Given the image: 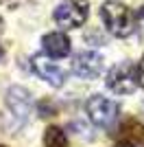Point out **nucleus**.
Instances as JSON below:
<instances>
[{"label": "nucleus", "mask_w": 144, "mask_h": 147, "mask_svg": "<svg viewBox=\"0 0 144 147\" xmlns=\"http://www.w3.org/2000/svg\"><path fill=\"white\" fill-rule=\"evenodd\" d=\"M72 70H74V75L83 77V79H96L103 73V55L96 51L77 53L72 59Z\"/></svg>", "instance_id": "5"}, {"label": "nucleus", "mask_w": 144, "mask_h": 147, "mask_svg": "<svg viewBox=\"0 0 144 147\" xmlns=\"http://www.w3.org/2000/svg\"><path fill=\"white\" fill-rule=\"evenodd\" d=\"M85 112H87V117H90V121L94 125L109 129L118 119L120 108L116 101H109V99L101 97V94H92L87 99V103H85Z\"/></svg>", "instance_id": "2"}, {"label": "nucleus", "mask_w": 144, "mask_h": 147, "mask_svg": "<svg viewBox=\"0 0 144 147\" xmlns=\"http://www.w3.org/2000/svg\"><path fill=\"white\" fill-rule=\"evenodd\" d=\"M0 147H7V145H0Z\"/></svg>", "instance_id": "16"}, {"label": "nucleus", "mask_w": 144, "mask_h": 147, "mask_svg": "<svg viewBox=\"0 0 144 147\" xmlns=\"http://www.w3.org/2000/svg\"><path fill=\"white\" fill-rule=\"evenodd\" d=\"M44 147H68L66 132L61 127H57V125H50L44 132Z\"/></svg>", "instance_id": "10"}, {"label": "nucleus", "mask_w": 144, "mask_h": 147, "mask_svg": "<svg viewBox=\"0 0 144 147\" xmlns=\"http://www.w3.org/2000/svg\"><path fill=\"white\" fill-rule=\"evenodd\" d=\"M55 114V108H53V103H50V101H42V103H39V117H53Z\"/></svg>", "instance_id": "11"}, {"label": "nucleus", "mask_w": 144, "mask_h": 147, "mask_svg": "<svg viewBox=\"0 0 144 147\" xmlns=\"http://www.w3.org/2000/svg\"><path fill=\"white\" fill-rule=\"evenodd\" d=\"M140 18L144 20V7H142V9H140Z\"/></svg>", "instance_id": "14"}, {"label": "nucleus", "mask_w": 144, "mask_h": 147, "mask_svg": "<svg viewBox=\"0 0 144 147\" xmlns=\"http://www.w3.org/2000/svg\"><path fill=\"white\" fill-rule=\"evenodd\" d=\"M101 18L116 37H129L133 33V16L120 0H105L101 7Z\"/></svg>", "instance_id": "1"}, {"label": "nucleus", "mask_w": 144, "mask_h": 147, "mask_svg": "<svg viewBox=\"0 0 144 147\" xmlns=\"http://www.w3.org/2000/svg\"><path fill=\"white\" fill-rule=\"evenodd\" d=\"M87 0H63L55 9L53 18L61 29H79L87 20Z\"/></svg>", "instance_id": "3"}, {"label": "nucleus", "mask_w": 144, "mask_h": 147, "mask_svg": "<svg viewBox=\"0 0 144 147\" xmlns=\"http://www.w3.org/2000/svg\"><path fill=\"white\" fill-rule=\"evenodd\" d=\"M2 55H5V49H2V44H0V59H2Z\"/></svg>", "instance_id": "13"}, {"label": "nucleus", "mask_w": 144, "mask_h": 147, "mask_svg": "<svg viewBox=\"0 0 144 147\" xmlns=\"http://www.w3.org/2000/svg\"><path fill=\"white\" fill-rule=\"evenodd\" d=\"M7 108L11 110V114L18 121H26V117L31 114V105H33V99H31V92L22 86H11L7 92Z\"/></svg>", "instance_id": "6"}, {"label": "nucleus", "mask_w": 144, "mask_h": 147, "mask_svg": "<svg viewBox=\"0 0 144 147\" xmlns=\"http://www.w3.org/2000/svg\"><path fill=\"white\" fill-rule=\"evenodd\" d=\"M135 84H138L140 88H144V59L138 64V68H135Z\"/></svg>", "instance_id": "12"}, {"label": "nucleus", "mask_w": 144, "mask_h": 147, "mask_svg": "<svg viewBox=\"0 0 144 147\" xmlns=\"http://www.w3.org/2000/svg\"><path fill=\"white\" fill-rule=\"evenodd\" d=\"M42 46L46 51L48 57H55V59H61V57L70 55V37L61 31H53V33H46L42 37Z\"/></svg>", "instance_id": "9"}, {"label": "nucleus", "mask_w": 144, "mask_h": 147, "mask_svg": "<svg viewBox=\"0 0 144 147\" xmlns=\"http://www.w3.org/2000/svg\"><path fill=\"white\" fill-rule=\"evenodd\" d=\"M109 90H114L116 94H131L135 90V66L129 64V61H122V64H116L111 70L107 73V79H105Z\"/></svg>", "instance_id": "4"}, {"label": "nucleus", "mask_w": 144, "mask_h": 147, "mask_svg": "<svg viewBox=\"0 0 144 147\" xmlns=\"http://www.w3.org/2000/svg\"><path fill=\"white\" fill-rule=\"evenodd\" d=\"M144 145V125L135 119L122 123V127L116 138V147H140Z\"/></svg>", "instance_id": "8"}, {"label": "nucleus", "mask_w": 144, "mask_h": 147, "mask_svg": "<svg viewBox=\"0 0 144 147\" xmlns=\"http://www.w3.org/2000/svg\"><path fill=\"white\" fill-rule=\"evenodd\" d=\"M0 31H2V18H0Z\"/></svg>", "instance_id": "15"}, {"label": "nucleus", "mask_w": 144, "mask_h": 147, "mask_svg": "<svg viewBox=\"0 0 144 147\" xmlns=\"http://www.w3.org/2000/svg\"><path fill=\"white\" fill-rule=\"evenodd\" d=\"M31 66H33V70H35L42 79H46L50 86H55V88L63 86V81H66V73H63V68H61L59 64L50 61L48 57H44V55H35V57H33V61H31Z\"/></svg>", "instance_id": "7"}]
</instances>
